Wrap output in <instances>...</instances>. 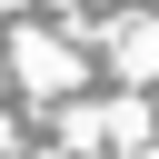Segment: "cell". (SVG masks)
I'll use <instances>...</instances> for the list:
<instances>
[{
  "label": "cell",
  "mask_w": 159,
  "mask_h": 159,
  "mask_svg": "<svg viewBox=\"0 0 159 159\" xmlns=\"http://www.w3.org/2000/svg\"><path fill=\"white\" fill-rule=\"evenodd\" d=\"M119 80H159V20H129L119 30Z\"/></svg>",
  "instance_id": "cell-2"
},
{
  "label": "cell",
  "mask_w": 159,
  "mask_h": 159,
  "mask_svg": "<svg viewBox=\"0 0 159 159\" xmlns=\"http://www.w3.org/2000/svg\"><path fill=\"white\" fill-rule=\"evenodd\" d=\"M0 159H20V129H10V119H0Z\"/></svg>",
  "instance_id": "cell-3"
},
{
  "label": "cell",
  "mask_w": 159,
  "mask_h": 159,
  "mask_svg": "<svg viewBox=\"0 0 159 159\" xmlns=\"http://www.w3.org/2000/svg\"><path fill=\"white\" fill-rule=\"evenodd\" d=\"M0 60H10V80H20V89H40V99L80 89V70H89V60H80V50L60 40V30H20V40L0 50Z\"/></svg>",
  "instance_id": "cell-1"
}]
</instances>
